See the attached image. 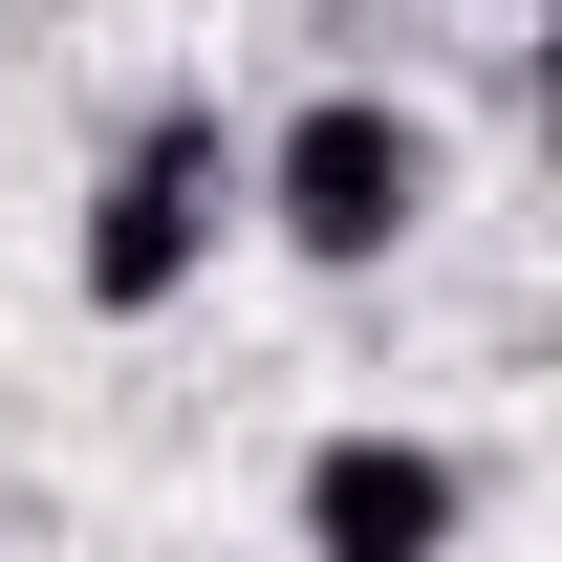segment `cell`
Instances as JSON below:
<instances>
[{"instance_id": "obj_1", "label": "cell", "mask_w": 562, "mask_h": 562, "mask_svg": "<svg viewBox=\"0 0 562 562\" xmlns=\"http://www.w3.org/2000/svg\"><path fill=\"white\" fill-rule=\"evenodd\" d=\"M454 216V131L412 87H303L281 131H238V238H281L303 281H390Z\"/></svg>"}, {"instance_id": "obj_2", "label": "cell", "mask_w": 562, "mask_h": 562, "mask_svg": "<svg viewBox=\"0 0 562 562\" xmlns=\"http://www.w3.org/2000/svg\"><path fill=\"white\" fill-rule=\"evenodd\" d=\"M216 238H238V109L216 87H151L131 131H109V173H87V216H66L87 325H173L216 281Z\"/></svg>"}, {"instance_id": "obj_3", "label": "cell", "mask_w": 562, "mask_h": 562, "mask_svg": "<svg viewBox=\"0 0 562 562\" xmlns=\"http://www.w3.org/2000/svg\"><path fill=\"white\" fill-rule=\"evenodd\" d=\"M281 519H303V562H454V541H476V454H454V432L347 412L325 454H303V497H281Z\"/></svg>"}]
</instances>
